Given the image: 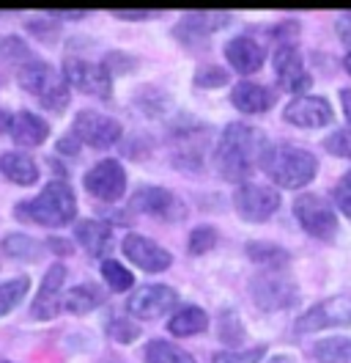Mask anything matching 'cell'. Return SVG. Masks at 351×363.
I'll return each instance as SVG.
<instances>
[{
	"label": "cell",
	"instance_id": "cell-21",
	"mask_svg": "<svg viewBox=\"0 0 351 363\" xmlns=\"http://www.w3.org/2000/svg\"><path fill=\"white\" fill-rule=\"evenodd\" d=\"M231 102H234V108L241 111V113L258 116V113H266L275 105V94L266 89V86H261V83L241 80L231 91Z\"/></svg>",
	"mask_w": 351,
	"mask_h": 363
},
{
	"label": "cell",
	"instance_id": "cell-40",
	"mask_svg": "<svg viewBox=\"0 0 351 363\" xmlns=\"http://www.w3.org/2000/svg\"><path fill=\"white\" fill-rule=\"evenodd\" d=\"M28 33H36V39H42V42H55V36H58V23H55L52 17L30 20V23H28Z\"/></svg>",
	"mask_w": 351,
	"mask_h": 363
},
{
	"label": "cell",
	"instance_id": "cell-22",
	"mask_svg": "<svg viewBox=\"0 0 351 363\" xmlns=\"http://www.w3.org/2000/svg\"><path fill=\"white\" fill-rule=\"evenodd\" d=\"M50 135V124L44 121L42 116L30 113V111H22L14 116V124H11V140L14 146H25V149H36L42 146Z\"/></svg>",
	"mask_w": 351,
	"mask_h": 363
},
{
	"label": "cell",
	"instance_id": "cell-31",
	"mask_svg": "<svg viewBox=\"0 0 351 363\" xmlns=\"http://www.w3.org/2000/svg\"><path fill=\"white\" fill-rule=\"evenodd\" d=\"M0 58H3L6 64H20V69L36 61L33 50L25 45L20 36H6V39L0 42Z\"/></svg>",
	"mask_w": 351,
	"mask_h": 363
},
{
	"label": "cell",
	"instance_id": "cell-47",
	"mask_svg": "<svg viewBox=\"0 0 351 363\" xmlns=\"http://www.w3.org/2000/svg\"><path fill=\"white\" fill-rule=\"evenodd\" d=\"M340 105H343V113L351 127V89H340Z\"/></svg>",
	"mask_w": 351,
	"mask_h": 363
},
{
	"label": "cell",
	"instance_id": "cell-13",
	"mask_svg": "<svg viewBox=\"0 0 351 363\" xmlns=\"http://www.w3.org/2000/svg\"><path fill=\"white\" fill-rule=\"evenodd\" d=\"M178 300V292L173 286L165 284H146L140 289H134L127 300V308L134 319H159L165 317Z\"/></svg>",
	"mask_w": 351,
	"mask_h": 363
},
{
	"label": "cell",
	"instance_id": "cell-20",
	"mask_svg": "<svg viewBox=\"0 0 351 363\" xmlns=\"http://www.w3.org/2000/svg\"><path fill=\"white\" fill-rule=\"evenodd\" d=\"M74 240L102 262L113 253V228L105 220H80L74 226Z\"/></svg>",
	"mask_w": 351,
	"mask_h": 363
},
{
	"label": "cell",
	"instance_id": "cell-6",
	"mask_svg": "<svg viewBox=\"0 0 351 363\" xmlns=\"http://www.w3.org/2000/svg\"><path fill=\"white\" fill-rule=\"evenodd\" d=\"M250 295L263 311H283L297 303L299 286L283 270H266L250 281Z\"/></svg>",
	"mask_w": 351,
	"mask_h": 363
},
{
	"label": "cell",
	"instance_id": "cell-28",
	"mask_svg": "<svg viewBox=\"0 0 351 363\" xmlns=\"http://www.w3.org/2000/svg\"><path fill=\"white\" fill-rule=\"evenodd\" d=\"M28 289H30V278L28 275H20V278H11V281L0 284V317L8 314V311H14L22 300H25Z\"/></svg>",
	"mask_w": 351,
	"mask_h": 363
},
{
	"label": "cell",
	"instance_id": "cell-33",
	"mask_svg": "<svg viewBox=\"0 0 351 363\" xmlns=\"http://www.w3.org/2000/svg\"><path fill=\"white\" fill-rule=\"evenodd\" d=\"M263 355H266V344H255L247 350H222L212 358V363H261Z\"/></svg>",
	"mask_w": 351,
	"mask_h": 363
},
{
	"label": "cell",
	"instance_id": "cell-44",
	"mask_svg": "<svg viewBox=\"0 0 351 363\" xmlns=\"http://www.w3.org/2000/svg\"><path fill=\"white\" fill-rule=\"evenodd\" d=\"M335 28H338L340 42H343L346 47H351V11L340 14V17H338V23H335Z\"/></svg>",
	"mask_w": 351,
	"mask_h": 363
},
{
	"label": "cell",
	"instance_id": "cell-50",
	"mask_svg": "<svg viewBox=\"0 0 351 363\" xmlns=\"http://www.w3.org/2000/svg\"><path fill=\"white\" fill-rule=\"evenodd\" d=\"M3 363H8V361H3Z\"/></svg>",
	"mask_w": 351,
	"mask_h": 363
},
{
	"label": "cell",
	"instance_id": "cell-34",
	"mask_svg": "<svg viewBox=\"0 0 351 363\" xmlns=\"http://www.w3.org/2000/svg\"><path fill=\"white\" fill-rule=\"evenodd\" d=\"M244 325L239 322L236 317V311H222L219 314V341L222 344H231V347H236L244 341Z\"/></svg>",
	"mask_w": 351,
	"mask_h": 363
},
{
	"label": "cell",
	"instance_id": "cell-36",
	"mask_svg": "<svg viewBox=\"0 0 351 363\" xmlns=\"http://www.w3.org/2000/svg\"><path fill=\"white\" fill-rule=\"evenodd\" d=\"M324 149H327L332 157L351 160V127H340V130L329 133L324 138Z\"/></svg>",
	"mask_w": 351,
	"mask_h": 363
},
{
	"label": "cell",
	"instance_id": "cell-1",
	"mask_svg": "<svg viewBox=\"0 0 351 363\" xmlns=\"http://www.w3.org/2000/svg\"><path fill=\"white\" fill-rule=\"evenodd\" d=\"M272 143L266 140L258 127H250V124H228L219 135L217 152H214V162H217V171L222 179L228 182H244L250 179L263 162V155Z\"/></svg>",
	"mask_w": 351,
	"mask_h": 363
},
{
	"label": "cell",
	"instance_id": "cell-10",
	"mask_svg": "<svg viewBox=\"0 0 351 363\" xmlns=\"http://www.w3.org/2000/svg\"><path fill=\"white\" fill-rule=\"evenodd\" d=\"M327 328H351V306L343 297H329L316 306H310L302 317L294 322V330L299 336L318 333Z\"/></svg>",
	"mask_w": 351,
	"mask_h": 363
},
{
	"label": "cell",
	"instance_id": "cell-26",
	"mask_svg": "<svg viewBox=\"0 0 351 363\" xmlns=\"http://www.w3.org/2000/svg\"><path fill=\"white\" fill-rule=\"evenodd\" d=\"M244 253L250 256V262L261 264L263 270H285L291 264V253L275 242H247Z\"/></svg>",
	"mask_w": 351,
	"mask_h": 363
},
{
	"label": "cell",
	"instance_id": "cell-35",
	"mask_svg": "<svg viewBox=\"0 0 351 363\" xmlns=\"http://www.w3.org/2000/svg\"><path fill=\"white\" fill-rule=\"evenodd\" d=\"M217 228L214 226H197L192 228V234H190V242H187V248L192 256H203V253H209V250L217 245Z\"/></svg>",
	"mask_w": 351,
	"mask_h": 363
},
{
	"label": "cell",
	"instance_id": "cell-3",
	"mask_svg": "<svg viewBox=\"0 0 351 363\" xmlns=\"http://www.w3.org/2000/svg\"><path fill=\"white\" fill-rule=\"evenodd\" d=\"M14 215L20 220H30L47 228H61L74 220L77 215V199L66 182H50L42 193L30 201L14 206Z\"/></svg>",
	"mask_w": 351,
	"mask_h": 363
},
{
	"label": "cell",
	"instance_id": "cell-37",
	"mask_svg": "<svg viewBox=\"0 0 351 363\" xmlns=\"http://www.w3.org/2000/svg\"><path fill=\"white\" fill-rule=\"evenodd\" d=\"M228 72L217 64H206V67H197L195 72V86L197 89H222L228 83Z\"/></svg>",
	"mask_w": 351,
	"mask_h": 363
},
{
	"label": "cell",
	"instance_id": "cell-11",
	"mask_svg": "<svg viewBox=\"0 0 351 363\" xmlns=\"http://www.w3.org/2000/svg\"><path fill=\"white\" fill-rule=\"evenodd\" d=\"M71 135L83 146L91 149H108L121 138V124L110 116H102L96 111H80L71 121Z\"/></svg>",
	"mask_w": 351,
	"mask_h": 363
},
{
	"label": "cell",
	"instance_id": "cell-17",
	"mask_svg": "<svg viewBox=\"0 0 351 363\" xmlns=\"http://www.w3.org/2000/svg\"><path fill=\"white\" fill-rule=\"evenodd\" d=\"M228 23H231L228 11H190L178 20V25L173 28V36L187 47L197 45V42L203 45L209 39V33L225 28Z\"/></svg>",
	"mask_w": 351,
	"mask_h": 363
},
{
	"label": "cell",
	"instance_id": "cell-4",
	"mask_svg": "<svg viewBox=\"0 0 351 363\" xmlns=\"http://www.w3.org/2000/svg\"><path fill=\"white\" fill-rule=\"evenodd\" d=\"M17 80H20L22 89L33 94L39 99V105L47 111L61 113L69 108V83L64 80V74H58L50 64L33 61L17 72Z\"/></svg>",
	"mask_w": 351,
	"mask_h": 363
},
{
	"label": "cell",
	"instance_id": "cell-25",
	"mask_svg": "<svg viewBox=\"0 0 351 363\" xmlns=\"http://www.w3.org/2000/svg\"><path fill=\"white\" fill-rule=\"evenodd\" d=\"M102 292L93 286V284H77L71 289L64 292V300H61V308L69 311V314H88L93 308L102 306Z\"/></svg>",
	"mask_w": 351,
	"mask_h": 363
},
{
	"label": "cell",
	"instance_id": "cell-48",
	"mask_svg": "<svg viewBox=\"0 0 351 363\" xmlns=\"http://www.w3.org/2000/svg\"><path fill=\"white\" fill-rule=\"evenodd\" d=\"M11 124H14V116H8V111L0 108V135L3 133H11Z\"/></svg>",
	"mask_w": 351,
	"mask_h": 363
},
{
	"label": "cell",
	"instance_id": "cell-29",
	"mask_svg": "<svg viewBox=\"0 0 351 363\" xmlns=\"http://www.w3.org/2000/svg\"><path fill=\"white\" fill-rule=\"evenodd\" d=\"M318 363H351V341L346 339H324L313 350Z\"/></svg>",
	"mask_w": 351,
	"mask_h": 363
},
{
	"label": "cell",
	"instance_id": "cell-32",
	"mask_svg": "<svg viewBox=\"0 0 351 363\" xmlns=\"http://www.w3.org/2000/svg\"><path fill=\"white\" fill-rule=\"evenodd\" d=\"M102 278L110 286V292H127V289H132V281H134L132 272L121 262H115V259H105L102 262Z\"/></svg>",
	"mask_w": 351,
	"mask_h": 363
},
{
	"label": "cell",
	"instance_id": "cell-9",
	"mask_svg": "<svg viewBox=\"0 0 351 363\" xmlns=\"http://www.w3.org/2000/svg\"><path fill=\"white\" fill-rule=\"evenodd\" d=\"M130 209L151 215V218L165 220V223H178L187 218V204L165 187H140L130 199Z\"/></svg>",
	"mask_w": 351,
	"mask_h": 363
},
{
	"label": "cell",
	"instance_id": "cell-19",
	"mask_svg": "<svg viewBox=\"0 0 351 363\" xmlns=\"http://www.w3.org/2000/svg\"><path fill=\"white\" fill-rule=\"evenodd\" d=\"M225 58L234 72L239 74H255L266 61V50H263L253 36H236L231 42H225Z\"/></svg>",
	"mask_w": 351,
	"mask_h": 363
},
{
	"label": "cell",
	"instance_id": "cell-27",
	"mask_svg": "<svg viewBox=\"0 0 351 363\" xmlns=\"http://www.w3.org/2000/svg\"><path fill=\"white\" fill-rule=\"evenodd\" d=\"M146 361L149 363H195L190 352H184L181 347H176L165 339H154L146 344Z\"/></svg>",
	"mask_w": 351,
	"mask_h": 363
},
{
	"label": "cell",
	"instance_id": "cell-39",
	"mask_svg": "<svg viewBox=\"0 0 351 363\" xmlns=\"http://www.w3.org/2000/svg\"><path fill=\"white\" fill-rule=\"evenodd\" d=\"M332 199H335L338 209L351 220V171H346V174L338 179L335 190H332Z\"/></svg>",
	"mask_w": 351,
	"mask_h": 363
},
{
	"label": "cell",
	"instance_id": "cell-2",
	"mask_svg": "<svg viewBox=\"0 0 351 363\" xmlns=\"http://www.w3.org/2000/svg\"><path fill=\"white\" fill-rule=\"evenodd\" d=\"M261 168L277 187H283V190H302V187H307L310 182L316 179L318 160L307 149L277 143V146L266 149Z\"/></svg>",
	"mask_w": 351,
	"mask_h": 363
},
{
	"label": "cell",
	"instance_id": "cell-18",
	"mask_svg": "<svg viewBox=\"0 0 351 363\" xmlns=\"http://www.w3.org/2000/svg\"><path fill=\"white\" fill-rule=\"evenodd\" d=\"M64 281H66V267L61 262H55L42 281V289L30 306V317L36 319H52L58 317L64 308H61V300H64Z\"/></svg>",
	"mask_w": 351,
	"mask_h": 363
},
{
	"label": "cell",
	"instance_id": "cell-14",
	"mask_svg": "<svg viewBox=\"0 0 351 363\" xmlns=\"http://www.w3.org/2000/svg\"><path fill=\"white\" fill-rule=\"evenodd\" d=\"M283 118L294 127L302 130H318L335 121V111L329 105L327 96H294L283 111Z\"/></svg>",
	"mask_w": 351,
	"mask_h": 363
},
{
	"label": "cell",
	"instance_id": "cell-7",
	"mask_svg": "<svg viewBox=\"0 0 351 363\" xmlns=\"http://www.w3.org/2000/svg\"><path fill=\"white\" fill-rule=\"evenodd\" d=\"M283 204L280 190L269 187V184H253L244 182L234 190V206L239 212L241 220L247 223H266Z\"/></svg>",
	"mask_w": 351,
	"mask_h": 363
},
{
	"label": "cell",
	"instance_id": "cell-42",
	"mask_svg": "<svg viewBox=\"0 0 351 363\" xmlns=\"http://www.w3.org/2000/svg\"><path fill=\"white\" fill-rule=\"evenodd\" d=\"M110 14H113L115 20H132V23L156 17V11H149V9H115V11H110Z\"/></svg>",
	"mask_w": 351,
	"mask_h": 363
},
{
	"label": "cell",
	"instance_id": "cell-41",
	"mask_svg": "<svg viewBox=\"0 0 351 363\" xmlns=\"http://www.w3.org/2000/svg\"><path fill=\"white\" fill-rule=\"evenodd\" d=\"M105 67H108L110 74H121V72L134 69V61H132V55H127V52H110Z\"/></svg>",
	"mask_w": 351,
	"mask_h": 363
},
{
	"label": "cell",
	"instance_id": "cell-38",
	"mask_svg": "<svg viewBox=\"0 0 351 363\" xmlns=\"http://www.w3.org/2000/svg\"><path fill=\"white\" fill-rule=\"evenodd\" d=\"M108 333H110V339L118 341V344H132V341L140 336V325H134L132 319L113 317L108 322Z\"/></svg>",
	"mask_w": 351,
	"mask_h": 363
},
{
	"label": "cell",
	"instance_id": "cell-5",
	"mask_svg": "<svg viewBox=\"0 0 351 363\" xmlns=\"http://www.w3.org/2000/svg\"><path fill=\"white\" fill-rule=\"evenodd\" d=\"M294 218L299 220V226L305 228L310 237L321 240V242H332L338 237V212L329 204L324 196L318 193H302L294 201Z\"/></svg>",
	"mask_w": 351,
	"mask_h": 363
},
{
	"label": "cell",
	"instance_id": "cell-46",
	"mask_svg": "<svg viewBox=\"0 0 351 363\" xmlns=\"http://www.w3.org/2000/svg\"><path fill=\"white\" fill-rule=\"evenodd\" d=\"M50 248L55 250L58 256H66V253H71V242H66V240H58V237H52V240H50Z\"/></svg>",
	"mask_w": 351,
	"mask_h": 363
},
{
	"label": "cell",
	"instance_id": "cell-49",
	"mask_svg": "<svg viewBox=\"0 0 351 363\" xmlns=\"http://www.w3.org/2000/svg\"><path fill=\"white\" fill-rule=\"evenodd\" d=\"M343 69H346V72L351 74V50L346 52V58H343Z\"/></svg>",
	"mask_w": 351,
	"mask_h": 363
},
{
	"label": "cell",
	"instance_id": "cell-24",
	"mask_svg": "<svg viewBox=\"0 0 351 363\" xmlns=\"http://www.w3.org/2000/svg\"><path fill=\"white\" fill-rule=\"evenodd\" d=\"M209 328V314L203 311V308H197V306H184V308H178L171 322H168V330L178 336V339H184V336H197V333H203Z\"/></svg>",
	"mask_w": 351,
	"mask_h": 363
},
{
	"label": "cell",
	"instance_id": "cell-23",
	"mask_svg": "<svg viewBox=\"0 0 351 363\" xmlns=\"http://www.w3.org/2000/svg\"><path fill=\"white\" fill-rule=\"evenodd\" d=\"M0 174L14 184H22V187H30L39 179V165L36 160L28 157L25 152H6L0 157Z\"/></svg>",
	"mask_w": 351,
	"mask_h": 363
},
{
	"label": "cell",
	"instance_id": "cell-12",
	"mask_svg": "<svg viewBox=\"0 0 351 363\" xmlns=\"http://www.w3.org/2000/svg\"><path fill=\"white\" fill-rule=\"evenodd\" d=\"M86 190L99 199V201H118L127 190V171L118 160H99L93 168H88V174L83 177Z\"/></svg>",
	"mask_w": 351,
	"mask_h": 363
},
{
	"label": "cell",
	"instance_id": "cell-16",
	"mask_svg": "<svg viewBox=\"0 0 351 363\" xmlns=\"http://www.w3.org/2000/svg\"><path fill=\"white\" fill-rule=\"evenodd\" d=\"M121 250L134 267L146 272H162L173 264L171 250H165L159 242H154L143 234H127L124 242H121Z\"/></svg>",
	"mask_w": 351,
	"mask_h": 363
},
{
	"label": "cell",
	"instance_id": "cell-30",
	"mask_svg": "<svg viewBox=\"0 0 351 363\" xmlns=\"http://www.w3.org/2000/svg\"><path fill=\"white\" fill-rule=\"evenodd\" d=\"M3 250L14 259H25V262H36L42 256V245L36 240H30L28 234H8L3 240Z\"/></svg>",
	"mask_w": 351,
	"mask_h": 363
},
{
	"label": "cell",
	"instance_id": "cell-45",
	"mask_svg": "<svg viewBox=\"0 0 351 363\" xmlns=\"http://www.w3.org/2000/svg\"><path fill=\"white\" fill-rule=\"evenodd\" d=\"M80 146H83V143L71 135V133L64 135V138H58V152H61V155H77V152H80Z\"/></svg>",
	"mask_w": 351,
	"mask_h": 363
},
{
	"label": "cell",
	"instance_id": "cell-43",
	"mask_svg": "<svg viewBox=\"0 0 351 363\" xmlns=\"http://www.w3.org/2000/svg\"><path fill=\"white\" fill-rule=\"evenodd\" d=\"M47 17H52V20H83L88 11L86 9H50V11H44Z\"/></svg>",
	"mask_w": 351,
	"mask_h": 363
},
{
	"label": "cell",
	"instance_id": "cell-15",
	"mask_svg": "<svg viewBox=\"0 0 351 363\" xmlns=\"http://www.w3.org/2000/svg\"><path fill=\"white\" fill-rule=\"evenodd\" d=\"M275 74L280 80V89H285L288 94L302 96V91H307L313 86V74L307 72L305 58L299 55L297 45H285L275 50Z\"/></svg>",
	"mask_w": 351,
	"mask_h": 363
},
{
	"label": "cell",
	"instance_id": "cell-8",
	"mask_svg": "<svg viewBox=\"0 0 351 363\" xmlns=\"http://www.w3.org/2000/svg\"><path fill=\"white\" fill-rule=\"evenodd\" d=\"M64 80L88 96H96V99L113 96V74L105 64H93V61H83V58H66Z\"/></svg>",
	"mask_w": 351,
	"mask_h": 363
}]
</instances>
